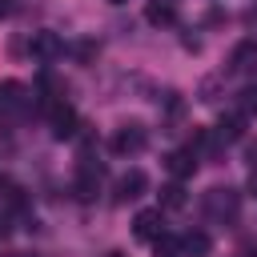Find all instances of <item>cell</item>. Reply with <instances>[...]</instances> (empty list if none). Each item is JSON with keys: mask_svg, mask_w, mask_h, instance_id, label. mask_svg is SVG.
<instances>
[{"mask_svg": "<svg viewBox=\"0 0 257 257\" xmlns=\"http://www.w3.org/2000/svg\"><path fill=\"white\" fill-rule=\"evenodd\" d=\"M28 52H32L36 60H56V56L64 52V40H60L52 28H40V32L28 36Z\"/></svg>", "mask_w": 257, "mask_h": 257, "instance_id": "obj_1", "label": "cell"}, {"mask_svg": "<svg viewBox=\"0 0 257 257\" xmlns=\"http://www.w3.org/2000/svg\"><path fill=\"white\" fill-rule=\"evenodd\" d=\"M145 145H149V133H145L141 124H120L116 137H112V153H120V157H133V153H141Z\"/></svg>", "mask_w": 257, "mask_h": 257, "instance_id": "obj_2", "label": "cell"}, {"mask_svg": "<svg viewBox=\"0 0 257 257\" xmlns=\"http://www.w3.org/2000/svg\"><path fill=\"white\" fill-rule=\"evenodd\" d=\"M80 133V120L72 112V104H52V137L56 141H72Z\"/></svg>", "mask_w": 257, "mask_h": 257, "instance_id": "obj_3", "label": "cell"}, {"mask_svg": "<svg viewBox=\"0 0 257 257\" xmlns=\"http://www.w3.org/2000/svg\"><path fill=\"white\" fill-rule=\"evenodd\" d=\"M165 229H161V209H141L133 217V237L137 241H157Z\"/></svg>", "mask_w": 257, "mask_h": 257, "instance_id": "obj_4", "label": "cell"}, {"mask_svg": "<svg viewBox=\"0 0 257 257\" xmlns=\"http://www.w3.org/2000/svg\"><path fill=\"white\" fill-rule=\"evenodd\" d=\"M145 189H149L145 169H128V173L116 181V201H137V197H145Z\"/></svg>", "mask_w": 257, "mask_h": 257, "instance_id": "obj_5", "label": "cell"}, {"mask_svg": "<svg viewBox=\"0 0 257 257\" xmlns=\"http://www.w3.org/2000/svg\"><path fill=\"white\" fill-rule=\"evenodd\" d=\"M237 209H241V197H237V189H213L209 193V213L213 217H237Z\"/></svg>", "mask_w": 257, "mask_h": 257, "instance_id": "obj_6", "label": "cell"}, {"mask_svg": "<svg viewBox=\"0 0 257 257\" xmlns=\"http://www.w3.org/2000/svg\"><path fill=\"white\" fill-rule=\"evenodd\" d=\"M165 169H169L177 181H185V177H193V169H197V153H193V149H177V153L165 157Z\"/></svg>", "mask_w": 257, "mask_h": 257, "instance_id": "obj_7", "label": "cell"}, {"mask_svg": "<svg viewBox=\"0 0 257 257\" xmlns=\"http://www.w3.org/2000/svg\"><path fill=\"white\" fill-rule=\"evenodd\" d=\"M229 68L233 72H257V40H241L229 56Z\"/></svg>", "mask_w": 257, "mask_h": 257, "instance_id": "obj_8", "label": "cell"}, {"mask_svg": "<svg viewBox=\"0 0 257 257\" xmlns=\"http://www.w3.org/2000/svg\"><path fill=\"white\" fill-rule=\"evenodd\" d=\"M28 100H24V84L20 80H4L0 84V112H16V108H24Z\"/></svg>", "mask_w": 257, "mask_h": 257, "instance_id": "obj_9", "label": "cell"}, {"mask_svg": "<svg viewBox=\"0 0 257 257\" xmlns=\"http://www.w3.org/2000/svg\"><path fill=\"white\" fill-rule=\"evenodd\" d=\"M145 20H149L153 28H169V24L177 20V8H173L169 0H153V4L145 8Z\"/></svg>", "mask_w": 257, "mask_h": 257, "instance_id": "obj_10", "label": "cell"}, {"mask_svg": "<svg viewBox=\"0 0 257 257\" xmlns=\"http://www.w3.org/2000/svg\"><path fill=\"white\" fill-rule=\"evenodd\" d=\"M241 137H245V116H241V112H233V116H221V124H217V141L233 145V141H241Z\"/></svg>", "mask_w": 257, "mask_h": 257, "instance_id": "obj_11", "label": "cell"}, {"mask_svg": "<svg viewBox=\"0 0 257 257\" xmlns=\"http://www.w3.org/2000/svg\"><path fill=\"white\" fill-rule=\"evenodd\" d=\"M181 245H185V257H209V249H213V241H209L205 229H189Z\"/></svg>", "mask_w": 257, "mask_h": 257, "instance_id": "obj_12", "label": "cell"}, {"mask_svg": "<svg viewBox=\"0 0 257 257\" xmlns=\"http://www.w3.org/2000/svg\"><path fill=\"white\" fill-rule=\"evenodd\" d=\"M72 193H76V201H96V193H100V173H84V169H80Z\"/></svg>", "mask_w": 257, "mask_h": 257, "instance_id": "obj_13", "label": "cell"}, {"mask_svg": "<svg viewBox=\"0 0 257 257\" xmlns=\"http://www.w3.org/2000/svg\"><path fill=\"white\" fill-rule=\"evenodd\" d=\"M185 201H189V197H185V185H181V181H173V185L161 189V205H165V209H185Z\"/></svg>", "mask_w": 257, "mask_h": 257, "instance_id": "obj_14", "label": "cell"}, {"mask_svg": "<svg viewBox=\"0 0 257 257\" xmlns=\"http://www.w3.org/2000/svg\"><path fill=\"white\" fill-rule=\"evenodd\" d=\"M153 253H157V257H185V245H181L177 237H169V233H161V237L153 241Z\"/></svg>", "mask_w": 257, "mask_h": 257, "instance_id": "obj_15", "label": "cell"}, {"mask_svg": "<svg viewBox=\"0 0 257 257\" xmlns=\"http://www.w3.org/2000/svg\"><path fill=\"white\" fill-rule=\"evenodd\" d=\"M237 112L241 116H253L257 112V88H241L237 92Z\"/></svg>", "mask_w": 257, "mask_h": 257, "instance_id": "obj_16", "label": "cell"}, {"mask_svg": "<svg viewBox=\"0 0 257 257\" xmlns=\"http://www.w3.org/2000/svg\"><path fill=\"white\" fill-rule=\"evenodd\" d=\"M76 56H80V60H92V56H96V44H92V40H80V44H76Z\"/></svg>", "mask_w": 257, "mask_h": 257, "instance_id": "obj_17", "label": "cell"}, {"mask_svg": "<svg viewBox=\"0 0 257 257\" xmlns=\"http://www.w3.org/2000/svg\"><path fill=\"white\" fill-rule=\"evenodd\" d=\"M16 12V0H0V16H12Z\"/></svg>", "mask_w": 257, "mask_h": 257, "instance_id": "obj_18", "label": "cell"}, {"mask_svg": "<svg viewBox=\"0 0 257 257\" xmlns=\"http://www.w3.org/2000/svg\"><path fill=\"white\" fill-rule=\"evenodd\" d=\"M4 233H8V217H0V237H4Z\"/></svg>", "mask_w": 257, "mask_h": 257, "instance_id": "obj_19", "label": "cell"}, {"mask_svg": "<svg viewBox=\"0 0 257 257\" xmlns=\"http://www.w3.org/2000/svg\"><path fill=\"white\" fill-rule=\"evenodd\" d=\"M253 193H257V173H253Z\"/></svg>", "mask_w": 257, "mask_h": 257, "instance_id": "obj_20", "label": "cell"}, {"mask_svg": "<svg viewBox=\"0 0 257 257\" xmlns=\"http://www.w3.org/2000/svg\"><path fill=\"white\" fill-rule=\"evenodd\" d=\"M104 257H124V253H104Z\"/></svg>", "mask_w": 257, "mask_h": 257, "instance_id": "obj_21", "label": "cell"}, {"mask_svg": "<svg viewBox=\"0 0 257 257\" xmlns=\"http://www.w3.org/2000/svg\"><path fill=\"white\" fill-rule=\"evenodd\" d=\"M108 4H124V0H108Z\"/></svg>", "mask_w": 257, "mask_h": 257, "instance_id": "obj_22", "label": "cell"}]
</instances>
